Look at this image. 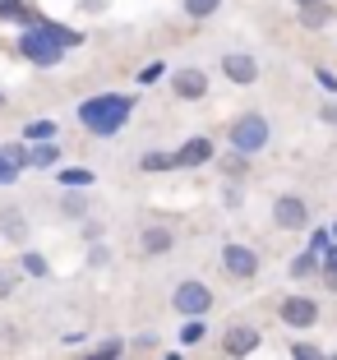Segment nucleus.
<instances>
[{"label": "nucleus", "instance_id": "25", "mask_svg": "<svg viewBox=\"0 0 337 360\" xmlns=\"http://www.w3.org/2000/svg\"><path fill=\"white\" fill-rule=\"evenodd\" d=\"M61 212H65V217H84V212H88V199H84V194H65V199H61Z\"/></svg>", "mask_w": 337, "mask_h": 360}, {"label": "nucleus", "instance_id": "28", "mask_svg": "<svg viewBox=\"0 0 337 360\" xmlns=\"http://www.w3.org/2000/svg\"><path fill=\"white\" fill-rule=\"evenodd\" d=\"M314 84L324 88L328 97H337V75H333V70H328V65H314Z\"/></svg>", "mask_w": 337, "mask_h": 360}, {"label": "nucleus", "instance_id": "14", "mask_svg": "<svg viewBox=\"0 0 337 360\" xmlns=\"http://www.w3.org/2000/svg\"><path fill=\"white\" fill-rule=\"evenodd\" d=\"M0 236H5L10 245H23L28 240V217H23L19 208H5L0 212Z\"/></svg>", "mask_w": 337, "mask_h": 360}, {"label": "nucleus", "instance_id": "23", "mask_svg": "<svg viewBox=\"0 0 337 360\" xmlns=\"http://www.w3.org/2000/svg\"><path fill=\"white\" fill-rule=\"evenodd\" d=\"M286 273H291V277H314L319 273V255H310V250H305V255H295Z\"/></svg>", "mask_w": 337, "mask_h": 360}, {"label": "nucleus", "instance_id": "3", "mask_svg": "<svg viewBox=\"0 0 337 360\" xmlns=\"http://www.w3.org/2000/svg\"><path fill=\"white\" fill-rule=\"evenodd\" d=\"M268 139H273V125H268V116H259V111H241V116L227 125V148L241 153V158L264 153Z\"/></svg>", "mask_w": 337, "mask_h": 360}, {"label": "nucleus", "instance_id": "20", "mask_svg": "<svg viewBox=\"0 0 337 360\" xmlns=\"http://www.w3.org/2000/svg\"><path fill=\"white\" fill-rule=\"evenodd\" d=\"M56 139V120H28L23 125V143H51Z\"/></svg>", "mask_w": 337, "mask_h": 360}, {"label": "nucleus", "instance_id": "38", "mask_svg": "<svg viewBox=\"0 0 337 360\" xmlns=\"http://www.w3.org/2000/svg\"><path fill=\"white\" fill-rule=\"evenodd\" d=\"M0 111H5V88H0Z\"/></svg>", "mask_w": 337, "mask_h": 360}, {"label": "nucleus", "instance_id": "37", "mask_svg": "<svg viewBox=\"0 0 337 360\" xmlns=\"http://www.w3.org/2000/svg\"><path fill=\"white\" fill-rule=\"evenodd\" d=\"M10 286H14L10 277H0V296H10Z\"/></svg>", "mask_w": 337, "mask_h": 360}, {"label": "nucleus", "instance_id": "24", "mask_svg": "<svg viewBox=\"0 0 337 360\" xmlns=\"http://www.w3.org/2000/svg\"><path fill=\"white\" fill-rule=\"evenodd\" d=\"M328 245H333V231H328V226H310V255L324 259V255H328Z\"/></svg>", "mask_w": 337, "mask_h": 360}, {"label": "nucleus", "instance_id": "41", "mask_svg": "<svg viewBox=\"0 0 337 360\" xmlns=\"http://www.w3.org/2000/svg\"><path fill=\"white\" fill-rule=\"evenodd\" d=\"M324 360H337V356H324Z\"/></svg>", "mask_w": 337, "mask_h": 360}, {"label": "nucleus", "instance_id": "32", "mask_svg": "<svg viewBox=\"0 0 337 360\" xmlns=\"http://www.w3.org/2000/svg\"><path fill=\"white\" fill-rule=\"evenodd\" d=\"M106 259H111V250H106V245H93V255H88V264H93V268H102Z\"/></svg>", "mask_w": 337, "mask_h": 360}, {"label": "nucleus", "instance_id": "27", "mask_svg": "<svg viewBox=\"0 0 337 360\" xmlns=\"http://www.w3.org/2000/svg\"><path fill=\"white\" fill-rule=\"evenodd\" d=\"M328 351H319L314 342H291V360H324Z\"/></svg>", "mask_w": 337, "mask_h": 360}, {"label": "nucleus", "instance_id": "29", "mask_svg": "<svg viewBox=\"0 0 337 360\" xmlns=\"http://www.w3.org/2000/svg\"><path fill=\"white\" fill-rule=\"evenodd\" d=\"M162 75H167V65H162V60H153V65H144V70H139V79H134V84H139V88H148V84H158Z\"/></svg>", "mask_w": 337, "mask_h": 360}, {"label": "nucleus", "instance_id": "18", "mask_svg": "<svg viewBox=\"0 0 337 360\" xmlns=\"http://www.w3.org/2000/svg\"><path fill=\"white\" fill-rule=\"evenodd\" d=\"M180 10H185V19L203 23V19H212V14L222 10V0H180Z\"/></svg>", "mask_w": 337, "mask_h": 360}, {"label": "nucleus", "instance_id": "6", "mask_svg": "<svg viewBox=\"0 0 337 360\" xmlns=\"http://www.w3.org/2000/svg\"><path fill=\"white\" fill-rule=\"evenodd\" d=\"M273 222H277V231H310V203L300 194H277Z\"/></svg>", "mask_w": 337, "mask_h": 360}, {"label": "nucleus", "instance_id": "13", "mask_svg": "<svg viewBox=\"0 0 337 360\" xmlns=\"http://www.w3.org/2000/svg\"><path fill=\"white\" fill-rule=\"evenodd\" d=\"M171 245H176V236H171L167 226H144V236H139V250H144L148 259L171 255Z\"/></svg>", "mask_w": 337, "mask_h": 360}, {"label": "nucleus", "instance_id": "1", "mask_svg": "<svg viewBox=\"0 0 337 360\" xmlns=\"http://www.w3.org/2000/svg\"><path fill=\"white\" fill-rule=\"evenodd\" d=\"M14 46H19V56L28 65H37V70H56L74 46H84V32L65 28V23H56V19H42L37 28L19 32V42H14Z\"/></svg>", "mask_w": 337, "mask_h": 360}, {"label": "nucleus", "instance_id": "26", "mask_svg": "<svg viewBox=\"0 0 337 360\" xmlns=\"http://www.w3.org/2000/svg\"><path fill=\"white\" fill-rule=\"evenodd\" d=\"M222 171H227L231 180H241L245 171H250V158H241V153H231V158H222Z\"/></svg>", "mask_w": 337, "mask_h": 360}, {"label": "nucleus", "instance_id": "21", "mask_svg": "<svg viewBox=\"0 0 337 360\" xmlns=\"http://www.w3.org/2000/svg\"><path fill=\"white\" fill-rule=\"evenodd\" d=\"M139 171H153V176H158V171H176V158H171V153H144V158H139Z\"/></svg>", "mask_w": 337, "mask_h": 360}, {"label": "nucleus", "instance_id": "30", "mask_svg": "<svg viewBox=\"0 0 337 360\" xmlns=\"http://www.w3.org/2000/svg\"><path fill=\"white\" fill-rule=\"evenodd\" d=\"M19 10H23V0H0V23H14Z\"/></svg>", "mask_w": 337, "mask_h": 360}, {"label": "nucleus", "instance_id": "5", "mask_svg": "<svg viewBox=\"0 0 337 360\" xmlns=\"http://www.w3.org/2000/svg\"><path fill=\"white\" fill-rule=\"evenodd\" d=\"M222 273L231 277V282H250V277L259 273V250H254V245H241V240L222 245Z\"/></svg>", "mask_w": 337, "mask_h": 360}, {"label": "nucleus", "instance_id": "4", "mask_svg": "<svg viewBox=\"0 0 337 360\" xmlns=\"http://www.w3.org/2000/svg\"><path fill=\"white\" fill-rule=\"evenodd\" d=\"M171 309H176L180 319H208V309H212V291L199 282V277H185V282L171 291Z\"/></svg>", "mask_w": 337, "mask_h": 360}, {"label": "nucleus", "instance_id": "39", "mask_svg": "<svg viewBox=\"0 0 337 360\" xmlns=\"http://www.w3.org/2000/svg\"><path fill=\"white\" fill-rule=\"evenodd\" d=\"M167 360H180V351H171V356H167Z\"/></svg>", "mask_w": 337, "mask_h": 360}, {"label": "nucleus", "instance_id": "16", "mask_svg": "<svg viewBox=\"0 0 337 360\" xmlns=\"http://www.w3.org/2000/svg\"><path fill=\"white\" fill-rule=\"evenodd\" d=\"M56 180H61L65 190H93L97 176L88 167H56Z\"/></svg>", "mask_w": 337, "mask_h": 360}, {"label": "nucleus", "instance_id": "40", "mask_svg": "<svg viewBox=\"0 0 337 360\" xmlns=\"http://www.w3.org/2000/svg\"><path fill=\"white\" fill-rule=\"evenodd\" d=\"M328 231H333V240H337V222H333V226H328Z\"/></svg>", "mask_w": 337, "mask_h": 360}, {"label": "nucleus", "instance_id": "17", "mask_svg": "<svg viewBox=\"0 0 337 360\" xmlns=\"http://www.w3.org/2000/svg\"><path fill=\"white\" fill-rule=\"evenodd\" d=\"M19 268H23V277H37V282H46V277H51V264H46V255H37V250H23Z\"/></svg>", "mask_w": 337, "mask_h": 360}, {"label": "nucleus", "instance_id": "15", "mask_svg": "<svg viewBox=\"0 0 337 360\" xmlns=\"http://www.w3.org/2000/svg\"><path fill=\"white\" fill-rule=\"evenodd\" d=\"M337 19V10L333 5H310V10H295V23H300V28H310V32H319V28H328V23Z\"/></svg>", "mask_w": 337, "mask_h": 360}, {"label": "nucleus", "instance_id": "31", "mask_svg": "<svg viewBox=\"0 0 337 360\" xmlns=\"http://www.w3.org/2000/svg\"><path fill=\"white\" fill-rule=\"evenodd\" d=\"M319 273H324V286H328V291H337V264L319 259Z\"/></svg>", "mask_w": 337, "mask_h": 360}, {"label": "nucleus", "instance_id": "7", "mask_svg": "<svg viewBox=\"0 0 337 360\" xmlns=\"http://www.w3.org/2000/svg\"><path fill=\"white\" fill-rule=\"evenodd\" d=\"M259 347H264V333L254 328V323H236V328L222 333V356H227V360H245V356H254Z\"/></svg>", "mask_w": 337, "mask_h": 360}, {"label": "nucleus", "instance_id": "36", "mask_svg": "<svg viewBox=\"0 0 337 360\" xmlns=\"http://www.w3.org/2000/svg\"><path fill=\"white\" fill-rule=\"evenodd\" d=\"M310 5H324V0H295V10H310Z\"/></svg>", "mask_w": 337, "mask_h": 360}, {"label": "nucleus", "instance_id": "8", "mask_svg": "<svg viewBox=\"0 0 337 360\" xmlns=\"http://www.w3.org/2000/svg\"><path fill=\"white\" fill-rule=\"evenodd\" d=\"M222 79L236 84V88H254L259 84V60L250 51H227L222 56Z\"/></svg>", "mask_w": 337, "mask_h": 360}, {"label": "nucleus", "instance_id": "10", "mask_svg": "<svg viewBox=\"0 0 337 360\" xmlns=\"http://www.w3.org/2000/svg\"><path fill=\"white\" fill-rule=\"evenodd\" d=\"M212 153H217V148H212V139L208 134H194V139H185L171 158H176V171H199V167H208V162H212Z\"/></svg>", "mask_w": 337, "mask_h": 360}, {"label": "nucleus", "instance_id": "19", "mask_svg": "<svg viewBox=\"0 0 337 360\" xmlns=\"http://www.w3.org/2000/svg\"><path fill=\"white\" fill-rule=\"evenodd\" d=\"M120 356H125V342H120V338H106V342H97L93 351H84L79 360H120Z\"/></svg>", "mask_w": 337, "mask_h": 360}, {"label": "nucleus", "instance_id": "12", "mask_svg": "<svg viewBox=\"0 0 337 360\" xmlns=\"http://www.w3.org/2000/svg\"><path fill=\"white\" fill-rule=\"evenodd\" d=\"M56 167H61V148L56 143H28L23 171H56Z\"/></svg>", "mask_w": 337, "mask_h": 360}, {"label": "nucleus", "instance_id": "9", "mask_svg": "<svg viewBox=\"0 0 337 360\" xmlns=\"http://www.w3.org/2000/svg\"><path fill=\"white\" fill-rule=\"evenodd\" d=\"M277 319H282L286 328L305 333V328H314V323H319V305L310 296H286L282 305H277Z\"/></svg>", "mask_w": 337, "mask_h": 360}, {"label": "nucleus", "instance_id": "35", "mask_svg": "<svg viewBox=\"0 0 337 360\" xmlns=\"http://www.w3.org/2000/svg\"><path fill=\"white\" fill-rule=\"evenodd\" d=\"M84 10H88V14H102V10H106V0H84Z\"/></svg>", "mask_w": 337, "mask_h": 360}, {"label": "nucleus", "instance_id": "22", "mask_svg": "<svg viewBox=\"0 0 337 360\" xmlns=\"http://www.w3.org/2000/svg\"><path fill=\"white\" fill-rule=\"evenodd\" d=\"M203 319H185V323H180V347H199L203 342Z\"/></svg>", "mask_w": 337, "mask_h": 360}, {"label": "nucleus", "instance_id": "33", "mask_svg": "<svg viewBox=\"0 0 337 360\" xmlns=\"http://www.w3.org/2000/svg\"><path fill=\"white\" fill-rule=\"evenodd\" d=\"M319 120H324V125H333V129H337V102H324V111H319Z\"/></svg>", "mask_w": 337, "mask_h": 360}, {"label": "nucleus", "instance_id": "2", "mask_svg": "<svg viewBox=\"0 0 337 360\" xmlns=\"http://www.w3.org/2000/svg\"><path fill=\"white\" fill-rule=\"evenodd\" d=\"M129 116H134V93H97V97H84V102L74 106L79 129L93 139H116L129 125Z\"/></svg>", "mask_w": 337, "mask_h": 360}, {"label": "nucleus", "instance_id": "34", "mask_svg": "<svg viewBox=\"0 0 337 360\" xmlns=\"http://www.w3.org/2000/svg\"><path fill=\"white\" fill-rule=\"evenodd\" d=\"M84 240H88V245H97V240H102V226L88 222V226H84Z\"/></svg>", "mask_w": 337, "mask_h": 360}, {"label": "nucleus", "instance_id": "11", "mask_svg": "<svg viewBox=\"0 0 337 360\" xmlns=\"http://www.w3.org/2000/svg\"><path fill=\"white\" fill-rule=\"evenodd\" d=\"M171 93H176L180 102H203V97H208V75L194 70V65H185V70L171 75Z\"/></svg>", "mask_w": 337, "mask_h": 360}]
</instances>
